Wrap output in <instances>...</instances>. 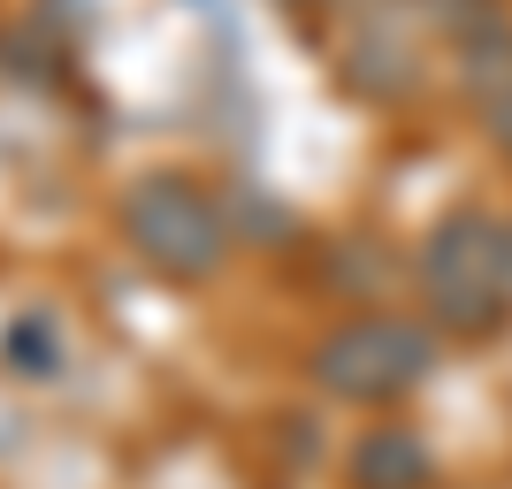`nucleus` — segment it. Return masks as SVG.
<instances>
[{
    "label": "nucleus",
    "mask_w": 512,
    "mask_h": 489,
    "mask_svg": "<svg viewBox=\"0 0 512 489\" xmlns=\"http://www.w3.org/2000/svg\"><path fill=\"white\" fill-rule=\"evenodd\" d=\"M421 444H406V436H375V444H360V459H352V474H367V489H413L421 482Z\"/></svg>",
    "instance_id": "nucleus-4"
},
{
    "label": "nucleus",
    "mask_w": 512,
    "mask_h": 489,
    "mask_svg": "<svg viewBox=\"0 0 512 489\" xmlns=\"http://www.w3.org/2000/svg\"><path fill=\"white\" fill-rule=\"evenodd\" d=\"M505 268H512V245L497 237V222L451 214L421 253L428 306L444 321H459V329H482V321H497V306H505Z\"/></svg>",
    "instance_id": "nucleus-2"
},
{
    "label": "nucleus",
    "mask_w": 512,
    "mask_h": 489,
    "mask_svg": "<svg viewBox=\"0 0 512 489\" xmlns=\"http://www.w3.org/2000/svg\"><path fill=\"white\" fill-rule=\"evenodd\" d=\"M115 222H123V237L138 245V260H153L161 276H184V283L214 276L222 253H230L222 207L199 192L192 176H138L123 192V207H115Z\"/></svg>",
    "instance_id": "nucleus-1"
},
{
    "label": "nucleus",
    "mask_w": 512,
    "mask_h": 489,
    "mask_svg": "<svg viewBox=\"0 0 512 489\" xmlns=\"http://www.w3.org/2000/svg\"><path fill=\"white\" fill-rule=\"evenodd\" d=\"M428 360H436L428 329L367 314V321H344L337 337L314 352V375L337 390V398H398V390H413L428 375Z\"/></svg>",
    "instance_id": "nucleus-3"
}]
</instances>
